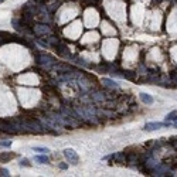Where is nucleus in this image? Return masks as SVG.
<instances>
[{
  "mask_svg": "<svg viewBox=\"0 0 177 177\" xmlns=\"http://www.w3.org/2000/svg\"><path fill=\"white\" fill-rule=\"evenodd\" d=\"M33 56H34V61H35L38 65H41L43 68H45V69H51L53 65L57 62V60L53 56L45 54V53H38L37 50L33 51Z\"/></svg>",
  "mask_w": 177,
  "mask_h": 177,
  "instance_id": "1",
  "label": "nucleus"
},
{
  "mask_svg": "<svg viewBox=\"0 0 177 177\" xmlns=\"http://www.w3.org/2000/svg\"><path fill=\"white\" fill-rule=\"evenodd\" d=\"M33 31H34V35H37V37H45V35L53 33L51 27L47 23H40V22L37 24H33Z\"/></svg>",
  "mask_w": 177,
  "mask_h": 177,
  "instance_id": "2",
  "label": "nucleus"
},
{
  "mask_svg": "<svg viewBox=\"0 0 177 177\" xmlns=\"http://www.w3.org/2000/svg\"><path fill=\"white\" fill-rule=\"evenodd\" d=\"M54 48H56L57 56L62 57V58H65V60H71L72 54L69 53V50H68V45H67L65 43H62V41H58V43L54 45Z\"/></svg>",
  "mask_w": 177,
  "mask_h": 177,
  "instance_id": "3",
  "label": "nucleus"
},
{
  "mask_svg": "<svg viewBox=\"0 0 177 177\" xmlns=\"http://www.w3.org/2000/svg\"><path fill=\"white\" fill-rule=\"evenodd\" d=\"M169 126H171V123L167 121L166 122H147L143 126V130H146V132H153V130H159L162 128H169Z\"/></svg>",
  "mask_w": 177,
  "mask_h": 177,
  "instance_id": "4",
  "label": "nucleus"
},
{
  "mask_svg": "<svg viewBox=\"0 0 177 177\" xmlns=\"http://www.w3.org/2000/svg\"><path fill=\"white\" fill-rule=\"evenodd\" d=\"M62 155L65 156L68 163H71V165H74V166H77L78 163H79V156L77 155V152H75L74 149H64V150H62Z\"/></svg>",
  "mask_w": 177,
  "mask_h": 177,
  "instance_id": "5",
  "label": "nucleus"
},
{
  "mask_svg": "<svg viewBox=\"0 0 177 177\" xmlns=\"http://www.w3.org/2000/svg\"><path fill=\"white\" fill-rule=\"evenodd\" d=\"M113 163L116 165H126V153L125 152H116L112 156H109Z\"/></svg>",
  "mask_w": 177,
  "mask_h": 177,
  "instance_id": "6",
  "label": "nucleus"
},
{
  "mask_svg": "<svg viewBox=\"0 0 177 177\" xmlns=\"http://www.w3.org/2000/svg\"><path fill=\"white\" fill-rule=\"evenodd\" d=\"M71 61H74L75 64L84 67V68H95V65H92V64L87 62L84 58H81V57H78V56H72V57H71Z\"/></svg>",
  "mask_w": 177,
  "mask_h": 177,
  "instance_id": "7",
  "label": "nucleus"
},
{
  "mask_svg": "<svg viewBox=\"0 0 177 177\" xmlns=\"http://www.w3.org/2000/svg\"><path fill=\"white\" fill-rule=\"evenodd\" d=\"M101 84L105 87V88H119V84L113 79H109V78H102L101 79Z\"/></svg>",
  "mask_w": 177,
  "mask_h": 177,
  "instance_id": "8",
  "label": "nucleus"
},
{
  "mask_svg": "<svg viewBox=\"0 0 177 177\" xmlns=\"http://www.w3.org/2000/svg\"><path fill=\"white\" fill-rule=\"evenodd\" d=\"M139 98H140V101L143 102L144 105H153V103H155L153 96L149 95V94H146V92H140V94H139Z\"/></svg>",
  "mask_w": 177,
  "mask_h": 177,
  "instance_id": "9",
  "label": "nucleus"
},
{
  "mask_svg": "<svg viewBox=\"0 0 177 177\" xmlns=\"http://www.w3.org/2000/svg\"><path fill=\"white\" fill-rule=\"evenodd\" d=\"M34 160H35L37 163H40V165H50V159L47 157L45 153H40L38 156H35Z\"/></svg>",
  "mask_w": 177,
  "mask_h": 177,
  "instance_id": "10",
  "label": "nucleus"
},
{
  "mask_svg": "<svg viewBox=\"0 0 177 177\" xmlns=\"http://www.w3.org/2000/svg\"><path fill=\"white\" fill-rule=\"evenodd\" d=\"M47 6V10L50 11V13H54V11L61 6V0H53V3H50V4H45Z\"/></svg>",
  "mask_w": 177,
  "mask_h": 177,
  "instance_id": "11",
  "label": "nucleus"
},
{
  "mask_svg": "<svg viewBox=\"0 0 177 177\" xmlns=\"http://www.w3.org/2000/svg\"><path fill=\"white\" fill-rule=\"evenodd\" d=\"M170 81H171V85H173V88H177V68L176 69H173L171 72H170Z\"/></svg>",
  "mask_w": 177,
  "mask_h": 177,
  "instance_id": "12",
  "label": "nucleus"
},
{
  "mask_svg": "<svg viewBox=\"0 0 177 177\" xmlns=\"http://www.w3.org/2000/svg\"><path fill=\"white\" fill-rule=\"evenodd\" d=\"M33 152H37V153H50V149L48 147H43V146H33Z\"/></svg>",
  "mask_w": 177,
  "mask_h": 177,
  "instance_id": "13",
  "label": "nucleus"
},
{
  "mask_svg": "<svg viewBox=\"0 0 177 177\" xmlns=\"http://www.w3.org/2000/svg\"><path fill=\"white\" fill-rule=\"evenodd\" d=\"M167 122H176L177 121V111H173L170 113H167L166 118H165Z\"/></svg>",
  "mask_w": 177,
  "mask_h": 177,
  "instance_id": "14",
  "label": "nucleus"
},
{
  "mask_svg": "<svg viewBox=\"0 0 177 177\" xmlns=\"http://www.w3.org/2000/svg\"><path fill=\"white\" fill-rule=\"evenodd\" d=\"M167 144H170L174 150H177V136H173V137H170L169 140H167Z\"/></svg>",
  "mask_w": 177,
  "mask_h": 177,
  "instance_id": "15",
  "label": "nucleus"
},
{
  "mask_svg": "<svg viewBox=\"0 0 177 177\" xmlns=\"http://www.w3.org/2000/svg\"><path fill=\"white\" fill-rule=\"evenodd\" d=\"M19 165L22 167H31V163H30L28 159H22V160L19 162Z\"/></svg>",
  "mask_w": 177,
  "mask_h": 177,
  "instance_id": "16",
  "label": "nucleus"
},
{
  "mask_svg": "<svg viewBox=\"0 0 177 177\" xmlns=\"http://www.w3.org/2000/svg\"><path fill=\"white\" fill-rule=\"evenodd\" d=\"M13 157H16L14 153H3V155H0V160H6V159H13Z\"/></svg>",
  "mask_w": 177,
  "mask_h": 177,
  "instance_id": "17",
  "label": "nucleus"
},
{
  "mask_svg": "<svg viewBox=\"0 0 177 177\" xmlns=\"http://www.w3.org/2000/svg\"><path fill=\"white\" fill-rule=\"evenodd\" d=\"M9 174H10V171H9L7 169H4V167H0V176L6 177V176H9Z\"/></svg>",
  "mask_w": 177,
  "mask_h": 177,
  "instance_id": "18",
  "label": "nucleus"
},
{
  "mask_svg": "<svg viewBox=\"0 0 177 177\" xmlns=\"http://www.w3.org/2000/svg\"><path fill=\"white\" fill-rule=\"evenodd\" d=\"M58 169H61V170H68V163H64V162H60L58 165Z\"/></svg>",
  "mask_w": 177,
  "mask_h": 177,
  "instance_id": "19",
  "label": "nucleus"
},
{
  "mask_svg": "<svg viewBox=\"0 0 177 177\" xmlns=\"http://www.w3.org/2000/svg\"><path fill=\"white\" fill-rule=\"evenodd\" d=\"M11 140H6V142H0V147H10Z\"/></svg>",
  "mask_w": 177,
  "mask_h": 177,
  "instance_id": "20",
  "label": "nucleus"
},
{
  "mask_svg": "<svg viewBox=\"0 0 177 177\" xmlns=\"http://www.w3.org/2000/svg\"><path fill=\"white\" fill-rule=\"evenodd\" d=\"M152 1H153V3H162L163 0H152Z\"/></svg>",
  "mask_w": 177,
  "mask_h": 177,
  "instance_id": "21",
  "label": "nucleus"
},
{
  "mask_svg": "<svg viewBox=\"0 0 177 177\" xmlns=\"http://www.w3.org/2000/svg\"><path fill=\"white\" fill-rule=\"evenodd\" d=\"M170 1H171L173 4H176V6H177V0H170Z\"/></svg>",
  "mask_w": 177,
  "mask_h": 177,
  "instance_id": "22",
  "label": "nucleus"
},
{
  "mask_svg": "<svg viewBox=\"0 0 177 177\" xmlns=\"http://www.w3.org/2000/svg\"><path fill=\"white\" fill-rule=\"evenodd\" d=\"M173 126H174V128H177V121H176V122H173Z\"/></svg>",
  "mask_w": 177,
  "mask_h": 177,
  "instance_id": "23",
  "label": "nucleus"
},
{
  "mask_svg": "<svg viewBox=\"0 0 177 177\" xmlns=\"http://www.w3.org/2000/svg\"><path fill=\"white\" fill-rule=\"evenodd\" d=\"M0 3H4V0H0Z\"/></svg>",
  "mask_w": 177,
  "mask_h": 177,
  "instance_id": "24",
  "label": "nucleus"
}]
</instances>
